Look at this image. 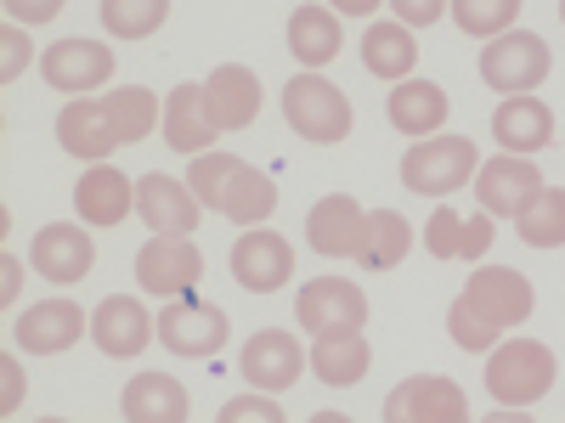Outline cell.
I'll use <instances>...</instances> for the list:
<instances>
[{"mask_svg": "<svg viewBox=\"0 0 565 423\" xmlns=\"http://www.w3.org/2000/svg\"><path fill=\"white\" fill-rule=\"evenodd\" d=\"M554 350L537 345V339H498L492 345V361H487V395L498 406H537L548 390H554Z\"/></svg>", "mask_w": 565, "mask_h": 423, "instance_id": "6da1fadb", "label": "cell"}, {"mask_svg": "<svg viewBox=\"0 0 565 423\" xmlns=\"http://www.w3.org/2000/svg\"><path fill=\"white\" fill-rule=\"evenodd\" d=\"M476 170H481V159H476V141L469 135H424L402 159V186L418 198H447L476 181Z\"/></svg>", "mask_w": 565, "mask_h": 423, "instance_id": "7a4b0ae2", "label": "cell"}, {"mask_svg": "<svg viewBox=\"0 0 565 423\" xmlns=\"http://www.w3.org/2000/svg\"><path fill=\"white\" fill-rule=\"evenodd\" d=\"M282 119L295 124V135L317 141V148H334V141L351 135V97L322 74H295L282 85Z\"/></svg>", "mask_w": 565, "mask_h": 423, "instance_id": "3957f363", "label": "cell"}, {"mask_svg": "<svg viewBox=\"0 0 565 423\" xmlns=\"http://www.w3.org/2000/svg\"><path fill=\"white\" fill-rule=\"evenodd\" d=\"M548 68H554V57L532 29H503L498 40L481 45V79H487V90H503V97L537 90L548 79Z\"/></svg>", "mask_w": 565, "mask_h": 423, "instance_id": "277c9868", "label": "cell"}, {"mask_svg": "<svg viewBox=\"0 0 565 423\" xmlns=\"http://www.w3.org/2000/svg\"><path fill=\"white\" fill-rule=\"evenodd\" d=\"M204 276V249L193 243V231L186 238H170V231H153L148 243L136 254V289L153 294V300H181L193 294Z\"/></svg>", "mask_w": 565, "mask_h": 423, "instance_id": "5b68a950", "label": "cell"}, {"mask_svg": "<svg viewBox=\"0 0 565 423\" xmlns=\"http://www.w3.org/2000/svg\"><path fill=\"white\" fill-rule=\"evenodd\" d=\"M232 339V322L221 305L210 300H193V294H181V300H164L159 311V345L170 356H186V361H204L215 350H226Z\"/></svg>", "mask_w": 565, "mask_h": 423, "instance_id": "8992f818", "label": "cell"}, {"mask_svg": "<svg viewBox=\"0 0 565 423\" xmlns=\"http://www.w3.org/2000/svg\"><path fill=\"white\" fill-rule=\"evenodd\" d=\"M232 276L238 289L249 294H277L282 282L295 276V249L282 231H266V226H249L238 243H232Z\"/></svg>", "mask_w": 565, "mask_h": 423, "instance_id": "52a82bcc", "label": "cell"}, {"mask_svg": "<svg viewBox=\"0 0 565 423\" xmlns=\"http://www.w3.org/2000/svg\"><path fill=\"white\" fill-rule=\"evenodd\" d=\"M543 186V170L526 159V153H503V159H487L476 170V198L492 220H514Z\"/></svg>", "mask_w": 565, "mask_h": 423, "instance_id": "ba28073f", "label": "cell"}, {"mask_svg": "<svg viewBox=\"0 0 565 423\" xmlns=\"http://www.w3.org/2000/svg\"><path fill=\"white\" fill-rule=\"evenodd\" d=\"M385 423H469V401L452 379H436V372H418V379H402L385 401Z\"/></svg>", "mask_w": 565, "mask_h": 423, "instance_id": "9c48e42d", "label": "cell"}, {"mask_svg": "<svg viewBox=\"0 0 565 423\" xmlns=\"http://www.w3.org/2000/svg\"><path fill=\"white\" fill-rule=\"evenodd\" d=\"M29 265L57 282V289H74V282L90 276V265H97V243H90L85 226H40L34 243H29Z\"/></svg>", "mask_w": 565, "mask_h": 423, "instance_id": "30bf717a", "label": "cell"}, {"mask_svg": "<svg viewBox=\"0 0 565 423\" xmlns=\"http://www.w3.org/2000/svg\"><path fill=\"white\" fill-rule=\"evenodd\" d=\"M295 322L306 334H328V327H362L367 322V294L351 276H311L300 300H295Z\"/></svg>", "mask_w": 565, "mask_h": 423, "instance_id": "8fae6325", "label": "cell"}, {"mask_svg": "<svg viewBox=\"0 0 565 423\" xmlns=\"http://www.w3.org/2000/svg\"><path fill=\"white\" fill-rule=\"evenodd\" d=\"M311 367V356L300 350L295 334H282V327H260V334H249L244 356H238V372L255 384V390H289L300 372Z\"/></svg>", "mask_w": 565, "mask_h": 423, "instance_id": "7c38bea8", "label": "cell"}, {"mask_svg": "<svg viewBox=\"0 0 565 423\" xmlns=\"http://www.w3.org/2000/svg\"><path fill=\"white\" fill-rule=\"evenodd\" d=\"M367 238V209L351 193H328L322 204H311L306 215V243L328 260H356Z\"/></svg>", "mask_w": 565, "mask_h": 423, "instance_id": "4fadbf2b", "label": "cell"}, {"mask_svg": "<svg viewBox=\"0 0 565 423\" xmlns=\"http://www.w3.org/2000/svg\"><path fill=\"white\" fill-rule=\"evenodd\" d=\"M153 334H159V322L141 311V300H130V294H108L97 311H90V339H97V350L114 356V361L141 356L153 345Z\"/></svg>", "mask_w": 565, "mask_h": 423, "instance_id": "5bb4252c", "label": "cell"}, {"mask_svg": "<svg viewBox=\"0 0 565 423\" xmlns=\"http://www.w3.org/2000/svg\"><path fill=\"white\" fill-rule=\"evenodd\" d=\"M463 300L476 305L487 322H498V327H521V322L532 316V305H537L532 282H526L521 271H509V265H481V271H469Z\"/></svg>", "mask_w": 565, "mask_h": 423, "instance_id": "9a60e30c", "label": "cell"}, {"mask_svg": "<svg viewBox=\"0 0 565 423\" xmlns=\"http://www.w3.org/2000/svg\"><path fill=\"white\" fill-rule=\"evenodd\" d=\"M199 193L186 181H175V175H164V170H153V175H141L136 181V215L148 220L153 231H170V238H186V231L199 226Z\"/></svg>", "mask_w": 565, "mask_h": 423, "instance_id": "2e32d148", "label": "cell"}, {"mask_svg": "<svg viewBox=\"0 0 565 423\" xmlns=\"http://www.w3.org/2000/svg\"><path fill=\"white\" fill-rule=\"evenodd\" d=\"M40 74H45V85H52V90H97V85L114 79V45L57 40V45H45Z\"/></svg>", "mask_w": 565, "mask_h": 423, "instance_id": "e0dca14e", "label": "cell"}, {"mask_svg": "<svg viewBox=\"0 0 565 423\" xmlns=\"http://www.w3.org/2000/svg\"><path fill=\"white\" fill-rule=\"evenodd\" d=\"M57 141H63V153H74V159H85V164H103L114 148H125L108 97H103V102H97V97L68 102L63 119H57Z\"/></svg>", "mask_w": 565, "mask_h": 423, "instance_id": "ac0fdd59", "label": "cell"}, {"mask_svg": "<svg viewBox=\"0 0 565 423\" xmlns=\"http://www.w3.org/2000/svg\"><path fill=\"white\" fill-rule=\"evenodd\" d=\"M85 334V311L74 300H40L29 305L18 322H12V339L23 356H57V350H74V339Z\"/></svg>", "mask_w": 565, "mask_h": 423, "instance_id": "d6986e66", "label": "cell"}, {"mask_svg": "<svg viewBox=\"0 0 565 423\" xmlns=\"http://www.w3.org/2000/svg\"><path fill=\"white\" fill-rule=\"evenodd\" d=\"M74 209L85 226H119L136 209V181L119 164H90L74 181Z\"/></svg>", "mask_w": 565, "mask_h": 423, "instance_id": "ffe728a7", "label": "cell"}, {"mask_svg": "<svg viewBox=\"0 0 565 423\" xmlns=\"http://www.w3.org/2000/svg\"><path fill=\"white\" fill-rule=\"evenodd\" d=\"M215 113H210V97H204V85H175L170 90V102H164V141L175 153L186 159H199L215 148Z\"/></svg>", "mask_w": 565, "mask_h": 423, "instance_id": "44dd1931", "label": "cell"}, {"mask_svg": "<svg viewBox=\"0 0 565 423\" xmlns=\"http://www.w3.org/2000/svg\"><path fill=\"white\" fill-rule=\"evenodd\" d=\"M373 367V350L362 339V327H328V334H317L311 345V372L328 384V390H351L367 379Z\"/></svg>", "mask_w": 565, "mask_h": 423, "instance_id": "7402d4cb", "label": "cell"}, {"mask_svg": "<svg viewBox=\"0 0 565 423\" xmlns=\"http://www.w3.org/2000/svg\"><path fill=\"white\" fill-rule=\"evenodd\" d=\"M492 135H498V148L503 153H543L548 141H554V113H548V102L543 97H503L498 102V113H492Z\"/></svg>", "mask_w": 565, "mask_h": 423, "instance_id": "603a6c76", "label": "cell"}, {"mask_svg": "<svg viewBox=\"0 0 565 423\" xmlns=\"http://www.w3.org/2000/svg\"><path fill=\"white\" fill-rule=\"evenodd\" d=\"M447 113H452V102H447V90L436 85V79H402L396 90H391V102H385V119H391V130L396 135H436L441 124H447Z\"/></svg>", "mask_w": 565, "mask_h": 423, "instance_id": "cb8c5ba5", "label": "cell"}, {"mask_svg": "<svg viewBox=\"0 0 565 423\" xmlns=\"http://www.w3.org/2000/svg\"><path fill=\"white\" fill-rule=\"evenodd\" d=\"M204 97H210V113H215L221 130H244V124H255V113H260V79H255V68H244V63H221V68L204 79Z\"/></svg>", "mask_w": 565, "mask_h": 423, "instance_id": "d4e9b609", "label": "cell"}, {"mask_svg": "<svg viewBox=\"0 0 565 423\" xmlns=\"http://www.w3.org/2000/svg\"><path fill=\"white\" fill-rule=\"evenodd\" d=\"M362 68L373 79H391V85L413 79V68H418L413 29L407 23H367V34H362Z\"/></svg>", "mask_w": 565, "mask_h": 423, "instance_id": "484cf974", "label": "cell"}, {"mask_svg": "<svg viewBox=\"0 0 565 423\" xmlns=\"http://www.w3.org/2000/svg\"><path fill=\"white\" fill-rule=\"evenodd\" d=\"M119 412L130 423H181L186 417V390L170 372H136L119 395Z\"/></svg>", "mask_w": 565, "mask_h": 423, "instance_id": "4316f807", "label": "cell"}, {"mask_svg": "<svg viewBox=\"0 0 565 423\" xmlns=\"http://www.w3.org/2000/svg\"><path fill=\"white\" fill-rule=\"evenodd\" d=\"M340 45H345V34H340V12L334 7H300L289 18V52H295V63L322 68V63L340 57Z\"/></svg>", "mask_w": 565, "mask_h": 423, "instance_id": "83f0119b", "label": "cell"}, {"mask_svg": "<svg viewBox=\"0 0 565 423\" xmlns=\"http://www.w3.org/2000/svg\"><path fill=\"white\" fill-rule=\"evenodd\" d=\"M413 254V226L396 215V209H373L367 215V238H362V265L367 271H396L402 260Z\"/></svg>", "mask_w": 565, "mask_h": 423, "instance_id": "f1b7e54d", "label": "cell"}, {"mask_svg": "<svg viewBox=\"0 0 565 423\" xmlns=\"http://www.w3.org/2000/svg\"><path fill=\"white\" fill-rule=\"evenodd\" d=\"M514 231L532 249H565V186H537V198L514 215Z\"/></svg>", "mask_w": 565, "mask_h": 423, "instance_id": "f546056e", "label": "cell"}, {"mask_svg": "<svg viewBox=\"0 0 565 423\" xmlns=\"http://www.w3.org/2000/svg\"><path fill=\"white\" fill-rule=\"evenodd\" d=\"M271 209H277V181L244 164V170H238V181L226 186L221 215H226L232 226H260V220H271Z\"/></svg>", "mask_w": 565, "mask_h": 423, "instance_id": "4dcf8cb0", "label": "cell"}, {"mask_svg": "<svg viewBox=\"0 0 565 423\" xmlns=\"http://www.w3.org/2000/svg\"><path fill=\"white\" fill-rule=\"evenodd\" d=\"M97 12H103V29L114 40H148V34L164 29L170 0H103Z\"/></svg>", "mask_w": 565, "mask_h": 423, "instance_id": "1f68e13d", "label": "cell"}, {"mask_svg": "<svg viewBox=\"0 0 565 423\" xmlns=\"http://www.w3.org/2000/svg\"><path fill=\"white\" fill-rule=\"evenodd\" d=\"M526 0H447L452 23L469 34V40H498L503 29H514Z\"/></svg>", "mask_w": 565, "mask_h": 423, "instance_id": "d6a6232c", "label": "cell"}, {"mask_svg": "<svg viewBox=\"0 0 565 423\" xmlns=\"http://www.w3.org/2000/svg\"><path fill=\"white\" fill-rule=\"evenodd\" d=\"M108 108H114V124H119V135H125V148H130V141H148L153 124L164 119V113H159V97H153L148 85L108 90Z\"/></svg>", "mask_w": 565, "mask_h": 423, "instance_id": "836d02e7", "label": "cell"}, {"mask_svg": "<svg viewBox=\"0 0 565 423\" xmlns=\"http://www.w3.org/2000/svg\"><path fill=\"white\" fill-rule=\"evenodd\" d=\"M238 170H244V159H232V153H215V148H210V153L193 159V170H186V186L199 193L204 209H221V204H226V186L238 181Z\"/></svg>", "mask_w": 565, "mask_h": 423, "instance_id": "e575fe53", "label": "cell"}, {"mask_svg": "<svg viewBox=\"0 0 565 423\" xmlns=\"http://www.w3.org/2000/svg\"><path fill=\"white\" fill-rule=\"evenodd\" d=\"M447 334H452V345H458V350L476 356V350H492V345L503 339V327H498V322H487L476 305H469V300L458 294V300H452V311H447Z\"/></svg>", "mask_w": 565, "mask_h": 423, "instance_id": "d590c367", "label": "cell"}, {"mask_svg": "<svg viewBox=\"0 0 565 423\" xmlns=\"http://www.w3.org/2000/svg\"><path fill=\"white\" fill-rule=\"evenodd\" d=\"M424 249L436 260H458L463 254V215L458 209H436L430 226H424Z\"/></svg>", "mask_w": 565, "mask_h": 423, "instance_id": "8d00e7d4", "label": "cell"}, {"mask_svg": "<svg viewBox=\"0 0 565 423\" xmlns=\"http://www.w3.org/2000/svg\"><path fill=\"white\" fill-rule=\"evenodd\" d=\"M487 249H492V215H487V209H481V215H463V254H458V260L476 265Z\"/></svg>", "mask_w": 565, "mask_h": 423, "instance_id": "74e56055", "label": "cell"}, {"mask_svg": "<svg viewBox=\"0 0 565 423\" xmlns=\"http://www.w3.org/2000/svg\"><path fill=\"white\" fill-rule=\"evenodd\" d=\"M391 12H396V23H407V29H430V23L447 12V0H391Z\"/></svg>", "mask_w": 565, "mask_h": 423, "instance_id": "f35d334b", "label": "cell"}, {"mask_svg": "<svg viewBox=\"0 0 565 423\" xmlns=\"http://www.w3.org/2000/svg\"><path fill=\"white\" fill-rule=\"evenodd\" d=\"M57 12H63V0H7V18H12V23H23V29L52 23Z\"/></svg>", "mask_w": 565, "mask_h": 423, "instance_id": "ab89813d", "label": "cell"}, {"mask_svg": "<svg viewBox=\"0 0 565 423\" xmlns=\"http://www.w3.org/2000/svg\"><path fill=\"white\" fill-rule=\"evenodd\" d=\"M0 45H7V63H0V79H18L23 74V63H29V34H23V23H12L7 34H0Z\"/></svg>", "mask_w": 565, "mask_h": 423, "instance_id": "60d3db41", "label": "cell"}, {"mask_svg": "<svg viewBox=\"0 0 565 423\" xmlns=\"http://www.w3.org/2000/svg\"><path fill=\"white\" fill-rule=\"evenodd\" d=\"M238 417H266V423H282V406H271L266 395H244V401L221 406V423H238Z\"/></svg>", "mask_w": 565, "mask_h": 423, "instance_id": "b9f144b4", "label": "cell"}, {"mask_svg": "<svg viewBox=\"0 0 565 423\" xmlns=\"http://www.w3.org/2000/svg\"><path fill=\"white\" fill-rule=\"evenodd\" d=\"M18 395H23V379H18V361H7V401H0V412H18Z\"/></svg>", "mask_w": 565, "mask_h": 423, "instance_id": "7bdbcfd3", "label": "cell"}, {"mask_svg": "<svg viewBox=\"0 0 565 423\" xmlns=\"http://www.w3.org/2000/svg\"><path fill=\"white\" fill-rule=\"evenodd\" d=\"M373 7H380V0H334V12H340V18H367Z\"/></svg>", "mask_w": 565, "mask_h": 423, "instance_id": "ee69618b", "label": "cell"}, {"mask_svg": "<svg viewBox=\"0 0 565 423\" xmlns=\"http://www.w3.org/2000/svg\"><path fill=\"white\" fill-rule=\"evenodd\" d=\"M559 23H565V0H559Z\"/></svg>", "mask_w": 565, "mask_h": 423, "instance_id": "f6af8a7d", "label": "cell"}]
</instances>
